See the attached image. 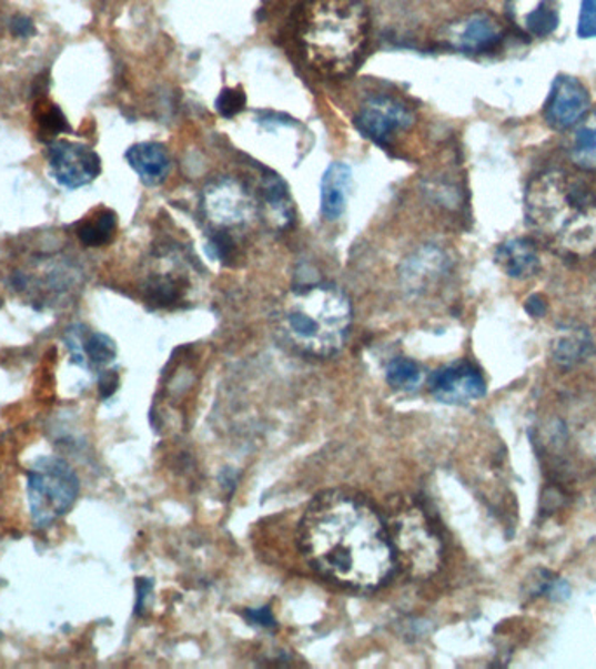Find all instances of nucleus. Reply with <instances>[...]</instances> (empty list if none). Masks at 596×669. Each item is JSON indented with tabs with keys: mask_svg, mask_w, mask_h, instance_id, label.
<instances>
[{
	"mask_svg": "<svg viewBox=\"0 0 596 669\" xmlns=\"http://www.w3.org/2000/svg\"><path fill=\"white\" fill-rule=\"evenodd\" d=\"M299 544L317 574L342 588L375 591L396 570L382 513L354 491L317 495L302 516Z\"/></svg>",
	"mask_w": 596,
	"mask_h": 669,
	"instance_id": "obj_1",
	"label": "nucleus"
},
{
	"mask_svg": "<svg viewBox=\"0 0 596 669\" xmlns=\"http://www.w3.org/2000/svg\"><path fill=\"white\" fill-rule=\"evenodd\" d=\"M525 216L532 232L556 253L586 259L596 253V195L565 171H546L528 183Z\"/></svg>",
	"mask_w": 596,
	"mask_h": 669,
	"instance_id": "obj_2",
	"label": "nucleus"
},
{
	"mask_svg": "<svg viewBox=\"0 0 596 669\" xmlns=\"http://www.w3.org/2000/svg\"><path fill=\"white\" fill-rule=\"evenodd\" d=\"M353 325L350 296L335 284H307L284 296L274 314L277 337L302 356L341 353Z\"/></svg>",
	"mask_w": 596,
	"mask_h": 669,
	"instance_id": "obj_3",
	"label": "nucleus"
},
{
	"mask_svg": "<svg viewBox=\"0 0 596 669\" xmlns=\"http://www.w3.org/2000/svg\"><path fill=\"white\" fill-rule=\"evenodd\" d=\"M368 29L362 0H311L299 20V41L316 72L342 78L362 60Z\"/></svg>",
	"mask_w": 596,
	"mask_h": 669,
	"instance_id": "obj_4",
	"label": "nucleus"
},
{
	"mask_svg": "<svg viewBox=\"0 0 596 669\" xmlns=\"http://www.w3.org/2000/svg\"><path fill=\"white\" fill-rule=\"evenodd\" d=\"M382 518L396 568L414 580H427L438 572L443 561L442 537L417 500L393 495L384 504Z\"/></svg>",
	"mask_w": 596,
	"mask_h": 669,
	"instance_id": "obj_5",
	"label": "nucleus"
},
{
	"mask_svg": "<svg viewBox=\"0 0 596 669\" xmlns=\"http://www.w3.org/2000/svg\"><path fill=\"white\" fill-rule=\"evenodd\" d=\"M27 494L37 527H48L70 511L78 499L79 478L65 460L42 457L30 469Z\"/></svg>",
	"mask_w": 596,
	"mask_h": 669,
	"instance_id": "obj_6",
	"label": "nucleus"
},
{
	"mask_svg": "<svg viewBox=\"0 0 596 669\" xmlns=\"http://www.w3.org/2000/svg\"><path fill=\"white\" fill-rule=\"evenodd\" d=\"M201 207L213 231L232 234L234 229L250 225L255 219L259 204L243 183L223 179L204 189Z\"/></svg>",
	"mask_w": 596,
	"mask_h": 669,
	"instance_id": "obj_7",
	"label": "nucleus"
},
{
	"mask_svg": "<svg viewBox=\"0 0 596 669\" xmlns=\"http://www.w3.org/2000/svg\"><path fill=\"white\" fill-rule=\"evenodd\" d=\"M414 121V112L405 103L384 94L365 100L354 115L356 130L365 139L372 140L384 149H387L397 134L410 130Z\"/></svg>",
	"mask_w": 596,
	"mask_h": 669,
	"instance_id": "obj_8",
	"label": "nucleus"
},
{
	"mask_svg": "<svg viewBox=\"0 0 596 669\" xmlns=\"http://www.w3.org/2000/svg\"><path fill=\"white\" fill-rule=\"evenodd\" d=\"M48 161L51 176L57 180L58 185L70 191L84 187L102 171V161L91 146L69 140L51 142Z\"/></svg>",
	"mask_w": 596,
	"mask_h": 669,
	"instance_id": "obj_9",
	"label": "nucleus"
},
{
	"mask_svg": "<svg viewBox=\"0 0 596 669\" xmlns=\"http://www.w3.org/2000/svg\"><path fill=\"white\" fill-rule=\"evenodd\" d=\"M430 391L446 405H467L487 394V382L473 363L455 362L434 372Z\"/></svg>",
	"mask_w": 596,
	"mask_h": 669,
	"instance_id": "obj_10",
	"label": "nucleus"
},
{
	"mask_svg": "<svg viewBox=\"0 0 596 669\" xmlns=\"http://www.w3.org/2000/svg\"><path fill=\"white\" fill-rule=\"evenodd\" d=\"M589 110V94L576 78L560 75L553 84L548 102L544 107V118L555 130H568L586 118Z\"/></svg>",
	"mask_w": 596,
	"mask_h": 669,
	"instance_id": "obj_11",
	"label": "nucleus"
},
{
	"mask_svg": "<svg viewBox=\"0 0 596 669\" xmlns=\"http://www.w3.org/2000/svg\"><path fill=\"white\" fill-rule=\"evenodd\" d=\"M504 29L492 14L476 12L446 30V42L461 53H488L503 41Z\"/></svg>",
	"mask_w": 596,
	"mask_h": 669,
	"instance_id": "obj_12",
	"label": "nucleus"
},
{
	"mask_svg": "<svg viewBox=\"0 0 596 669\" xmlns=\"http://www.w3.org/2000/svg\"><path fill=\"white\" fill-rule=\"evenodd\" d=\"M446 256L438 247H422L415 255L408 256L402 265V280L406 292H426L427 286L445 274Z\"/></svg>",
	"mask_w": 596,
	"mask_h": 669,
	"instance_id": "obj_13",
	"label": "nucleus"
},
{
	"mask_svg": "<svg viewBox=\"0 0 596 669\" xmlns=\"http://www.w3.org/2000/svg\"><path fill=\"white\" fill-rule=\"evenodd\" d=\"M127 161L145 185H159L170 175V152L163 143H134L128 149Z\"/></svg>",
	"mask_w": 596,
	"mask_h": 669,
	"instance_id": "obj_14",
	"label": "nucleus"
},
{
	"mask_svg": "<svg viewBox=\"0 0 596 669\" xmlns=\"http://www.w3.org/2000/svg\"><path fill=\"white\" fill-rule=\"evenodd\" d=\"M67 344L72 353L73 362L84 368H103L114 362L118 347L114 341L103 333H91L90 337L82 338L78 326L67 333Z\"/></svg>",
	"mask_w": 596,
	"mask_h": 669,
	"instance_id": "obj_15",
	"label": "nucleus"
},
{
	"mask_svg": "<svg viewBox=\"0 0 596 669\" xmlns=\"http://www.w3.org/2000/svg\"><path fill=\"white\" fill-rule=\"evenodd\" d=\"M351 168L344 163H333L326 168L321 180V215L323 219H341L350 200Z\"/></svg>",
	"mask_w": 596,
	"mask_h": 669,
	"instance_id": "obj_16",
	"label": "nucleus"
},
{
	"mask_svg": "<svg viewBox=\"0 0 596 669\" xmlns=\"http://www.w3.org/2000/svg\"><path fill=\"white\" fill-rule=\"evenodd\" d=\"M495 260L513 280H528L539 271L541 265L536 244L524 237L504 241L495 252Z\"/></svg>",
	"mask_w": 596,
	"mask_h": 669,
	"instance_id": "obj_17",
	"label": "nucleus"
},
{
	"mask_svg": "<svg viewBox=\"0 0 596 669\" xmlns=\"http://www.w3.org/2000/svg\"><path fill=\"white\" fill-rule=\"evenodd\" d=\"M512 17L531 36H549L558 27V14L548 0H536L531 8L512 4Z\"/></svg>",
	"mask_w": 596,
	"mask_h": 669,
	"instance_id": "obj_18",
	"label": "nucleus"
},
{
	"mask_svg": "<svg viewBox=\"0 0 596 669\" xmlns=\"http://www.w3.org/2000/svg\"><path fill=\"white\" fill-rule=\"evenodd\" d=\"M118 232V215L112 210H98L79 222L78 237L84 246L100 247L112 243Z\"/></svg>",
	"mask_w": 596,
	"mask_h": 669,
	"instance_id": "obj_19",
	"label": "nucleus"
},
{
	"mask_svg": "<svg viewBox=\"0 0 596 669\" xmlns=\"http://www.w3.org/2000/svg\"><path fill=\"white\" fill-rule=\"evenodd\" d=\"M593 353V342L583 328H568L560 333L553 345V357L558 365L573 366L588 359Z\"/></svg>",
	"mask_w": 596,
	"mask_h": 669,
	"instance_id": "obj_20",
	"label": "nucleus"
},
{
	"mask_svg": "<svg viewBox=\"0 0 596 669\" xmlns=\"http://www.w3.org/2000/svg\"><path fill=\"white\" fill-rule=\"evenodd\" d=\"M570 155L577 166L596 171V112L579 122L570 145Z\"/></svg>",
	"mask_w": 596,
	"mask_h": 669,
	"instance_id": "obj_21",
	"label": "nucleus"
},
{
	"mask_svg": "<svg viewBox=\"0 0 596 669\" xmlns=\"http://www.w3.org/2000/svg\"><path fill=\"white\" fill-rule=\"evenodd\" d=\"M262 194H264L265 204L269 212L276 216L281 227L292 222V204H290L289 191L283 180L274 173H265L262 179Z\"/></svg>",
	"mask_w": 596,
	"mask_h": 669,
	"instance_id": "obj_22",
	"label": "nucleus"
},
{
	"mask_svg": "<svg viewBox=\"0 0 596 669\" xmlns=\"http://www.w3.org/2000/svg\"><path fill=\"white\" fill-rule=\"evenodd\" d=\"M387 384L394 391H414L422 382V368L406 357H397L386 369Z\"/></svg>",
	"mask_w": 596,
	"mask_h": 669,
	"instance_id": "obj_23",
	"label": "nucleus"
},
{
	"mask_svg": "<svg viewBox=\"0 0 596 669\" xmlns=\"http://www.w3.org/2000/svg\"><path fill=\"white\" fill-rule=\"evenodd\" d=\"M36 119L39 130H41V136L46 139V142L57 139L58 134L70 131L69 121H67L63 112L57 105H53V103H37Z\"/></svg>",
	"mask_w": 596,
	"mask_h": 669,
	"instance_id": "obj_24",
	"label": "nucleus"
},
{
	"mask_svg": "<svg viewBox=\"0 0 596 669\" xmlns=\"http://www.w3.org/2000/svg\"><path fill=\"white\" fill-rule=\"evenodd\" d=\"M215 107L223 118H234L246 107V94L241 88H225L216 98Z\"/></svg>",
	"mask_w": 596,
	"mask_h": 669,
	"instance_id": "obj_25",
	"label": "nucleus"
},
{
	"mask_svg": "<svg viewBox=\"0 0 596 669\" xmlns=\"http://www.w3.org/2000/svg\"><path fill=\"white\" fill-rule=\"evenodd\" d=\"M577 33L580 39H595L596 37V0H583L580 4L579 24Z\"/></svg>",
	"mask_w": 596,
	"mask_h": 669,
	"instance_id": "obj_26",
	"label": "nucleus"
},
{
	"mask_svg": "<svg viewBox=\"0 0 596 669\" xmlns=\"http://www.w3.org/2000/svg\"><path fill=\"white\" fill-rule=\"evenodd\" d=\"M244 617H246V621L250 622V625L262 626V628H271V626L276 625L269 607H262V609L256 610H246Z\"/></svg>",
	"mask_w": 596,
	"mask_h": 669,
	"instance_id": "obj_27",
	"label": "nucleus"
},
{
	"mask_svg": "<svg viewBox=\"0 0 596 669\" xmlns=\"http://www.w3.org/2000/svg\"><path fill=\"white\" fill-rule=\"evenodd\" d=\"M11 32L17 37H32L36 33V24L29 17H17L11 21Z\"/></svg>",
	"mask_w": 596,
	"mask_h": 669,
	"instance_id": "obj_28",
	"label": "nucleus"
},
{
	"mask_svg": "<svg viewBox=\"0 0 596 669\" xmlns=\"http://www.w3.org/2000/svg\"><path fill=\"white\" fill-rule=\"evenodd\" d=\"M525 305H527V313L534 317H541L546 314V302L543 301V296L532 295Z\"/></svg>",
	"mask_w": 596,
	"mask_h": 669,
	"instance_id": "obj_29",
	"label": "nucleus"
}]
</instances>
